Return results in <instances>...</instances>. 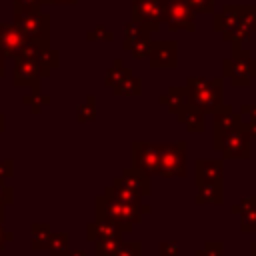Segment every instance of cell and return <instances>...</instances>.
I'll list each match as a JSON object with an SVG mask.
<instances>
[{
    "label": "cell",
    "mask_w": 256,
    "mask_h": 256,
    "mask_svg": "<svg viewBox=\"0 0 256 256\" xmlns=\"http://www.w3.org/2000/svg\"><path fill=\"white\" fill-rule=\"evenodd\" d=\"M222 252H224V244H222V242L208 240V242L204 244V248L196 250L194 256H222Z\"/></svg>",
    "instance_id": "cell-35"
},
{
    "label": "cell",
    "mask_w": 256,
    "mask_h": 256,
    "mask_svg": "<svg viewBox=\"0 0 256 256\" xmlns=\"http://www.w3.org/2000/svg\"><path fill=\"white\" fill-rule=\"evenodd\" d=\"M240 124H242V116H240V112H234L232 106L224 104L218 112H214V122H212L214 136H222V134L238 128Z\"/></svg>",
    "instance_id": "cell-18"
},
{
    "label": "cell",
    "mask_w": 256,
    "mask_h": 256,
    "mask_svg": "<svg viewBox=\"0 0 256 256\" xmlns=\"http://www.w3.org/2000/svg\"><path fill=\"white\" fill-rule=\"evenodd\" d=\"M46 4H48V0H12V8H14V12H18V10L44 8Z\"/></svg>",
    "instance_id": "cell-37"
},
{
    "label": "cell",
    "mask_w": 256,
    "mask_h": 256,
    "mask_svg": "<svg viewBox=\"0 0 256 256\" xmlns=\"http://www.w3.org/2000/svg\"><path fill=\"white\" fill-rule=\"evenodd\" d=\"M212 24H214V30L222 34V40H226L230 44H244L252 36L240 20L238 4H226L218 14H214Z\"/></svg>",
    "instance_id": "cell-5"
},
{
    "label": "cell",
    "mask_w": 256,
    "mask_h": 256,
    "mask_svg": "<svg viewBox=\"0 0 256 256\" xmlns=\"http://www.w3.org/2000/svg\"><path fill=\"white\" fill-rule=\"evenodd\" d=\"M240 230L242 232H256V204L254 206H250V208H246V210H242L240 214Z\"/></svg>",
    "instance_id": "cell-31"
},
{
    "label": "cell",
    "mask_w": 256,
    "mask_h": 256,
    "mask_svg": "<svg viewBox=\"0 0 256 256\" xmlns=\"http://www.w3.org/2000/svg\"><path fill=\"white\" fill-rule=\"evenodd\" d=\"M250 142H252V138L246 132V126L242 122L238 128H234L222 136H214V150H218L226 160H246L252 154Z\"/></svg>",
    "instance_id": "cell-6"
},
{
    "label": "cell",
    "mask_w": 256,
    "mask_h": 256,
    "mask_svg": "<svg viewBox=\"0 0 256 256\" xmlns=\"http://www.w3.org/2000/svg\"><path fill=\"white\" fill-rule=\"evenodd\" d=\"M104 194H110V196H114V198H118V200H122V202H126V204H132V206L150 208V204H146L142 196H138L136 192H132V190H128L126 186H122L116 178L112 180V184H110V186H106V188H104Z\"/></svg>",
    "instance_id": "cell-22"
},
{
    "label": "cell",
    "mask_w": 256,
    "mask_h": 256,
    "mask_svg": "<svg viewBox=\"0 0 256 256\" xmlns=\"http://www.w3.org/2000/svg\"><path fill=\"white\" fill-rule=\"evenodd\" d=\"M12 174H14V162H12V158H6V160H0V180H8V178H12Z\"/></svg>",
    "instance_id": "cell-41"
},
{
    "label": "cell",
    "mask_w": 256,
    "mask_h": 256,
    "mask_svg": "<svg viewBox=\"0 0 256 256\" xmlns=\"http://www.w3.org/2000/svg\"><path fill=\"white\" fill-rule=\"evenodd\" d=\"M240 116L244 124H256V104H242Z\"/></svg>",
    "instance_id": "cell-39"
},
{
    "label": "cell",
    "mask_w": 256,
    "mask_h": 256,
    "mask_svg": "<svg viewBox=\"0 0 256 256\" xmlns=\"http://www.w3.org/2000/svg\"><path fill=\"white\" fill-rule=\"evenodd\" d=\"M122 230L116 222L108 218H96L86 224V240L96 242V240H108V238H122Z\"/></svg>",
    "instance_id": "cell-16"
},
{
    "label": "cell",
    "mask_w": 256,
    "mask_h": 256,
    "mask_svg": "<svg viewBox=\"0 0 256 256\" xmlns=\"http://www.w3.org/2000/svg\"><path fill=\"white\" fill-rule=\"evenodd\" d=\"M6 56L2 54V50H0V78H4V74H6Z\"/></svg>",
    "instance_id": "cell-44"
},
{
    "label": "cell",
    "mask_w": 256,
    "mask_h": 256,
    "mask_svg": "<svg viewBox=\"0 0 256 256\" xmlns=\"http://www.w3.org/2000/svg\"><path fill=\"white\" fill-rule=\"evenodd\" d=\"M76 120L82 122V124H88V122L96 120V102H94L92 94H88L86 102L76 108Z\"/></svg>",
    "instance_id": "cell-27"
},
{
    "label": "cell",
    "mask_w": 256,
    "mask_h": 256,
    "mask_svg": "<svg viewBox=\"0 0 256 256\" xmlns=\"http://www.w3.org/2000/svg\"><path fill=\"white\" fill-rule=\"evenodd\" d=\"M12 240H14V234L4 228V220L0 218V252H2V250L6 248V244L12 242Z\"/></svg>",
    "instance_id": "cell-43"
},
{
    "label": "cell",
    "mask_w": 256,
    "mask_h": 256,
    "mask_svg": "<svg viewBox=\"0 0 256 256\" xmlns=\"http://www.w3.org/2000/svg\"><path fill=\"white\" fill-rule=\"evenodd\" d=\"M46 250H48V256H68L72 250L70 248V234L68 232H52Z\"/></svg>",
    "instance_id": "cell-25"
},
{
    "label": "cell",
    "mask_w": 256,
    "mask_h": 256,
    "mask_svg": "<svg viewBox=\"0 0 256 256\" xmlns=\"http://www.w3.org/2000/svg\"><path fill=\"white\" fill-rule=\"evenodd\" d=\"M26 42L28 40L24 38V34L12 22H0V50L6 60H14L16 56H20Z\"/></svg>",
    "instance_id": "cell-13"
},
{
    "label": "cell",
    "mask_w": 256,
    "mask_h": 256,
    "mask_svg": "<svg viewBox=\"0 0 256 256\" xmlns=\"http://www.w3.org/2000/svg\"><path fill=\"white\" fill-rule=\"evenodd\" d=\"M238 14L244 28L254 34L256 32V4H238Z\"/></svg>",
    "instance_id": "cell-28"
},
{
    "label": "cell",
    "mask_w": 256,
    "mask_h": 256,
    "mask_svg": "<svg viewBox=\"0 0 256 256\" xmlns=\"http://www.w3.org/2000/svg\"><path fill=\"white\" fill-rule=\"evenodd\" d=\"M132 154V166L138 170H144L146 174H158L160 164V144L146 142V140H134L130 146Z\"/></svg>",
    "instance_id": "cell-10"
},
{
    "label": "cell",
    "mask_w": 256,
    "mask_h": 256,
    "mask_svg": "<svg viewBox=\"0 0 256 256\" xmlns=\"http://www.w3.org/2000/svg\"><path fill=\"white\" fill-rule=\"evenodd\" d=\"M48 76H50V70L46 66H42L38 60L30 58V56H24V54L14 58V76H12L14 86L30 88L32 94H38L40 92V82Z\"/></svg>",
    "instance_id": "cell-7"
},
{
    "label": "cell",
    "mask_w": 256,
    "mask_h": 256,
    "mask_svg": "<svg viewBox=\"0 0 256 256\" xmlns=\"http://www.w3.org/2000/svg\"><path fill=\"white\" fill-rule=\"evenodd\" d=\"M22 104L28 106L32 114H40L42 108L50 104V96L48 94H42V92H38V94H26L22 98Z\"/></svg>",
    "instance_id": "cell-29"
},
{
    "label": "cell",
    "mask_w": 256,
    "mask_h": 256,
    "mask_svg": "<svg viewBox=\"0 0 256 256\" xmlns=\"http://www.w3.org/2000/svg\"><path fill=\"white\" fill-rule=\"evenodd\" d=\"M122 238H108V240H96L94 242V256H114Z\"/></svg>",
    "instance_id": "cell-30"
},
{
    "label": "cell",
    "mask_w": 256,
    "mask_h": 256,
    "mask_svg": "<svg viewBox=\"0 0 256 256\" xmlns=\"http://www.w3.org/2000/svg\"><path fill=\"white\" fill-rule=\"evenodd\" d=\"M148 62L152 70H172L178 68V42L174 40H152Z\"/></svg>",
    "instance_id": "cell-12"
},
{
    "label": "cell",
    "mask_w": 256,
    "mask_h": 256,
    "mask_svg": "<svg viewBox=\"0 0 256 256\" xmlns=\"http://www.w3.org/2000/svg\"><path fill=\"white\" fill-rule=\"evenodd\" d=\"M150 40H152V30H150L146 24L136 22V20H132V18L124 24V42H122V48H124L126 52H130L136 44H140V42H150Z\"/></svg>",
    "instance_id": "cell-17"
},
{
    "label": "cell",
    "mask_w": 256,
    "mask_h": 256,
    "mask_svg": "<svg viewBox=\"0 0 256 256\" xmlns=\"http://www.w3.org/2000/svg\"><path fill=\"white\" fill-rule=\"evenodd\" d=\"M12 24L24 34V38L28 42H38L42 46H50V14L44 12L42 8L14 12Z\"/></svg>",
    "instance_id": "cell-4"
},
{
    "label": "cell",
    "mask_w": 256,
    "mask_h": 256,
    "mask_svg": "<svg viewBox=\"0 0 256 256\" xmlns=\"http://www.w3.org/2000/svg\"><path fill=\"white\" fill-rule=\"evenodd\" d=\"M114 256H142V244L138 240H132V242L122 240Z\"/></svg>",
    "instance_id": "cell-34"
},
{
    "label": "cell",
    "mask_w": 256,
    "mask_h": 256,
    "mask_svg": "<svg viewBox=\"0 0 256 256\" xmlns=\"http://www.w3.org/2000/svg\"><path fill=\"white\" fill-rule=\"evenodd\" d=\"M152 42V40H150ZM150 42H140V44H136L132 50H130V56L132 58H136V60H142L144 56L148 58V52H150Z\"/></svg>",
    "instance_id": "cell-40"
},
{
    "label": "cell",
    "mask_w": 256,
    "mask_h": 256,
    "mask_svg": "<svg viewBox=\"0 0 256 256\" xmlns=\"http://www.w3.org/2000/svg\"><path fill=\"white\" fill-rule=\"evenodd\" d=\"M86 40L88 42H98V40L110 42V40H114V32H110L104 24H98V26H94V28H90L86 32Z\"/></svg>",
    "instance_id": "cell-32"
},
{
    "label": "cell",
    "mask_w": 256,
    "mask_h": 256,
    "mask_svg": "<svg viewBox=\"0 0 256 256\" xmlns=\"http://www.w3.org/2000/svg\"><path fill=\"white\" fill-rule=\"evenodd\" d=\"M194 176H196V186L206 182H222L224 164L222 160H214V158H198L194 162Z\"/></svg>",
    "instance_id": "cell-15"
},
{
    "label": "cell",
    "mask_w": 256,
    "mask_h": 256,
    "mask_svg": "<svg viewBox=\"0 0 256 256\" xmlns=\"http://www.w3.org/2000/svg\"><path fill=\"white\" fill-rule=\"evenodd\" d=\"M256 204V194L254 196H248V198H242L238 204H234L230 210L234 212V214H240L242 210H246V208H250V206H254Z\"/></svg>",
    "instance_id": "cell-42"
},
{
    "label": "cell",
    "mask_w": 256,
    "mask_h": 256,
    "mask_svg": "<svg viewBox=\"0 0 256 256\" xmlns=\"http://www.w3.org/2000/svg\"><path fill=\"white\" fill-rule=\"evenodd\" d=\"M112 92L118 94V96H138V94L142 92V82H140L138 76L130 74L128 78H124L122 82H118V84L112 88Z\"/></svg>",
    "instance_id": "cell-26"
},
{
    "label": "cell",
    "mask_w": 256,
    "mask_h": 256,
    "mask_svg": "<svg viewBox=\"0 0 256 256\" xmlns=\"http://www.w3.org/2000/svg\"><path fill=\"white\" fill-rule=\"evenodd\" d=\"M196 204H222L224 202V188L222 182H206L196 186Z\"/></svg>",
    "instance_id": "cell-21"
},
{
    "label": "cell",
    "mask_w": 256,
    "mask_h": 256,
    "mask_svg": "<svg viewBox=\"0 0 256 256\" xmlns=\"http://www.w3.org/2000/svg\"><path fill=\"white\" fill-rule=\"evenodd\" d=\"M78 0H48V4H66V6H72L76 4Z\"/></svg>",
    "instance_id": "cell-45"
},
{
    "label": "cell",
    "mask_w": 256,
    "mask_h": 256,
    "mask_svg": "<svg viewBox=\"0 0 256 256\" xmlns=\"http://www.w3.org/2000/svg\"><path fill=\"white\" fill-rule=\"evenodd\" d=\"M164 24L170 30L194 32L196 12L190 8L188 0H164Z\"/></svg>",
    "instance_id": "cell-9"
},
{
    "label": "cell",
    "mask_w": 256,
    "mask_h": 256,
    "mask_svg": "<svg viewBox=\"0 0 256 256\" xmlns=\"http://www.w3.org/2000/svg\"><path fill=\"white\" fill-rule=\"evenodd\" d=\"M50 224L48 222H34L30 226V248L32 250H46L48 242H50Z\"/></svg>",
    "instance_id": "cell-23"
},
{
    "label": "cell",
    "mask_w": 256,
    "mask_h": 256,
    "mask_svg": "<svg viewBox=\"0 0 256 256\" xmlns=\"http://www.w3.org/2000/svg\"><path fill=\"white\" fill-rule=\"evenodd\" d=\"M250 256H256V240L250 244Z\"/></svg>",
    "instance_id": "cell-48"
},
{
    "label": "cell",
    "mask_w": 256,
    "mask_h": 256,
    "mask_svg": "<svg viewBox=\"0 0 256 256\" xmlns=\"http://www.w3.org/2000/svg\"><path fill=\"white\" fill-rule=\"evenodd\" d=\"M116 180H118L122 186H126L128 190H132V192H136L138 196H142V198H144V196H150V192H152L150 174H146L144 170H138V168H134V166L124 168L122 174L116 176Z\"/></svg>",
    "instance_id": "cell-14"
},
{
    "label": "cell",
    "mask_w": 256,
    "mask_h": 256,
    "mask_svg": "<svg viewBox=\"0 0 256 256\" xmlns=\"http://www.w3.org/2000/svg\"><path fill=\"white\" fill-rule=\"evenodd\" d=\"M68 256H86V252L84 250H70Z\"/></svg>",
    "instance_id": "cell-47"
},
{
    "label": "cell",
    "mask_w": 256,
    "mask_h": 256,
    "mask_svg": "<svg viewBox=\"0 0 256 256\" xmlns=\"http://www.w3.org/2000/svg\"><path fill=\"white\" fill-rule=\"evenodd\" d=\"M158 256H178V242L162 240L158 244Z\"/></svg>",
    "instance_id": "cell-38"
},
{
    "label": "cell",
    "mask_w": 256,
    "mask_h": 256,
    "mask_svg": "<svg viewBox=\"0 0 256 256\" xmlns=\"http://www.w3.org/2000/svg\"><path fill=\"white\" fill-rule=\"evenodd\" d=\"M190 8L196 14H214V0H188Z\"/></svg>",
    "instance_id": "cell-36"
},
{
    "label": "cell",
    "mask_w": 256,
    "mask_h": 256,
    "mask_svg": "<svg viewBox=\"0 0 256 256\" xmlns=\"http://www.w3.org/2000/svg\"><path fill=\"white\" fill-rule=\"evenodd\" d=\"M176 118H178V122L180 124H184V128L188 130V132H194V134H198V132H204V128H206V118H204V112L202 110H198L196 106H192L190 102L176 114Z\"/></svg>",
    "instance_id": "cell-19"
},
{
    "label": "cell",
    "mask_w": 256,
    "mask_h": 256,
    "mask_svg": "<svg viewBox=\"0 0 256 256\" xmlns=\"http://www.w3.org/2000/svg\"><path fill=\"white\" fill-rule=\"evenodd\" d=\"M186 142L178 140L174 144H160V164L158 174L164 178H184L186 176Z\"/></svg>",
    "instance_id": "cell-8"
},
{
    "label": "cell",
    "mask_w": 256,
    "mask_h": 256,
    "mask_svg": "<svg viewBox=\"0 0 256 256\" xmlns=\"http://www.w3.org/2000/svg\"><path fill=\"white\" fill-rule=\"evenodd\" d=\"M132 20L146 24L152 32L164 22V0H130Z\"/></svg>",
    "instance_id": "cell-11"
},
{
    "label": "cell",
    "mask_w": 256,
    "mask_h": 256,
    "mask_svg": "<svg viewBox=\"0 0 256 256\" xmlns=\"http://www.w3.org/2000/svg\"><path fill=\"white\" fill-rule=\"evenodd\" d=\"M94 212H96V218H108V220L116 222L122 232H130L132 226L138 224L144 214L152 212V208L132 206V204H126V202L102 192L94 200Z\"/></svg>",
    "instance_id": "cell-1"
},
{
    "label": "cell",
    "mask_w": 256,
    "mask_h": 256,
    "mask_svg": "<svg viewBox=\"0 0 256 256\" xmlns=\"http://www.w3.org/2000/svg\"><path fill=\"white\" fill-rule=\"evenodd\" d=\"M158 102L172 114H178L186 104H188V92L186 86H170L160 98Z\"/></svg>",
    "instance_id": "cell-20"
},
{
    "label": "cell",
    "mask_w": 256,
    "mask_h": 256,
    "mask_svg": "<svg viewBox=\"0 0 256 256\" xmlns=\"http://www.w3.org/2000/svg\"><path fill=\"white\" fill-rule=\"evenodd\" d=\"M222 74L236 88L250 86L252 80L256 78V58L252 56L250 50L242 48L240 44H232V56L224 58Z\"/></svg>",
    "instance_id": "cell-3"
},
{
    "label": "cell",
    "mask_w": 256,
    "mask_h": 256,
    "mask_svg": "<svg viewBox=\"0 0 256 256\" xmlns=\"http://www.w3.org/2000/svg\"><path fill=\"white\" fill-rule=\"evenodd\" d=\"M132 74V68H128L126 64H124V60L122 58H116L114 62H112V66L106 70V76H104V86L106 88H114L118 82H122L124 78H128Z\"/></svg>",
    "instance_id": "cell-24"
},
{
    "label": "cell",
    "mask_w": 256,
    "mask_h": 256,
    "mask_svg": "<svg viewBox=\"0 0 256 256\" xmlns=\"http://www.w3.org/2000/svg\"><path fill=\"white\" fill-rule=\"evenodd\" d=\"M6 130V116L0 112V132H4Z\"/></svg>",
    "instance_id": "cell-46"
},
{
    "label": "cell",
    "mask_w": 256,
    "mask_h": 256,
    "mask_svg": "<svg viewBox=\"0 0 256 256\" xmlns=\"http://www.w3.org/2000/svg\"><path fill=\"white\" fill-rule=\"evenodd\" d=\"M14 202V188L8 186L4 180H0V218L4 220V210Z\"/></svg>",
    "instance_id": "cell-33"
},
{
    "label": "cell",
    "mask_w": 256,
    "mask_h": 256,
    "mask_svg": "<svg viewBox=\"0 0 256 256\" xmlns=\"http://www.w3.org/2000/svg\"><path fill=\"white\" fill-rule=\"evenodd\" d=\"M186 92L188 102L196 106L198 110L206 112H218L224 106V86L222 78H202V76H190L186 78Z\"/></svg>",
    "instance_id": "cell-2"
}]
</instances>
